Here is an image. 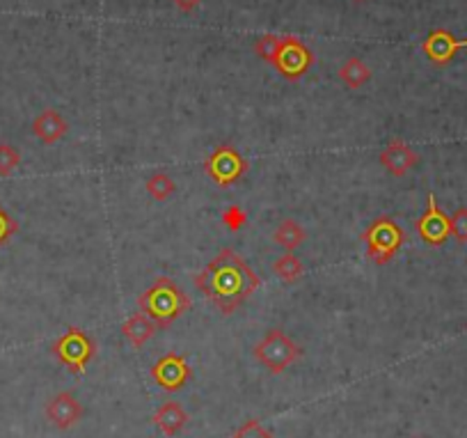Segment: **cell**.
<instances>
[{
  "mask_svg": "<svg viewBox=\"0 0 467 438\" xmlns=\"http://www.w3.org/2000/svg\"><path fill=\"white\" fill-rule=\"evenodd\" d=\"M195 287L209 303L229 317L261 287L255 268L232 248H223L216 258L195 275Z\"/></svg>",
  "mask_w": 467,
  "mask_h": 438,
  "instance_id": "6da1fadb",
  "label": "cell"
},
{
  "mask_svg": "<svg viewBox=\"0 0 467 438\" xmlns=\"http://www.w3.org/2000/svg\"><path fill=\"white\" fill-rule=\"evenodd\" d=\"M140 313L147 315L158 329L163 330L172 326L181 315L191 310V296L186 294L170 275H158L147 290L138 299Z\"/></svg>",
  "mask_w": 467,
  "mask_h": 438,
  "instance_id": "7a4b0ae2",
  "label": "cell"
},
{
  "mask_svg": "<svg viewBox=\"0 0 467 438\" xmlns=\"http://www.w3.org/2000/svg\"><path fill=\"white\" fill-rule=\"evenodd\" d=\"M303 346L289 338L282 329H271L252 349V356L266 372L282 374L303 358Z\"/></svg>",
  "mask_w": 467,
  "mask_h": 438,
  "instance_id": "3957f363",
  "label": "cell"
},
{
  "mask_svg": "<svg viewBox=\"0 0 467 438\" xmlns=\"http://www.w3.org/2000/svg\"><path fill=\"white\" fill-rule=\"evenodd\" d=\"M362 242L367 246V258L374 264H381L383 267V264H390L394 259L399 248L406 242V232L390 216H378L362 232Z\"/></svg>",
  "mask_w": 467,
  "mask_h": 438,
  "instance_id": "277c9868",
  "label": "cell"
},
{
  "mask_svg": "<svg viewBox=\"0 0 467 438\" xmlns=\"http://www.w3.org/2000/svg\"><path fill=\"white\" fill-rule=\"evenodd\" d=\"M51 354H53L62 367H67L71 374H85L87 365L97 356V345L90 335L78 326H71L58 340L51 345Z\"/></svg>",
  "mask_w": 467,
  "mask_h": 438,
  "instance_id": "5b68a950",
  "label": "cell"
},
{
  "mask_svg": "<svg viewBox=\"0 0 467 438\" xmlns=\"http://www.w3.org/2000/svg\"><path fill=\"white\" fill-rule=\"evenodd\" d=\"M204 171L216 181L220 188H229L234 184H239L248 172V159L234 145H220L209 154V159L204 161Z\"/></svg>",
  "mask_w": 467,
  "mask_h": 438,
  "instance_id": "8992f818",
  "label": "cell"
},
{
  "mask_svg": "<svg viewBox=\"0 0 467 438\" xmlns=\"http://www.w3.org/2000/svg\"><path fill=\"white\" fill-rule=\"evenodd\" d=\"M271 65L289 81H298L314 65V53L298 37H280Z\"/></svg>",
  "mask_w": 467,
  "mask_h": 438,
  "instance_id": "52a82bcc",
  "label": "cell"
},
{
  "mask_svg": "<svg viewBox=\"0 0 467 438\" xmlns=\"http://www.w3.org/2000/svg\"><path fill=\"white\" fill-rule=\"evenodd\" d=\"M152 378L156 381L158 388L165 390V393H179L193 378V367L191 362L186 361V356L170 351V354H165L163 358H158L154 362Z\"/></svg>",
  "mask_w": 467,
  "mask_h": 438,
  "instance_id": "ba28073f",
  "label": "cell"
},
{
  "mask_svg": "<svg viewBox=\"0 0 467 438\" xmlns=\"http://www.w3.org/2000/svg\"><path fill=\"white\" fill-rule=\"evenodd\" d=\"M415 230L426 246L433 248L442 246L451 236V219L442 211L433 193H429V203H426L424 214L419 216V220L415 223Z\"/></svg>",
  "mask_w": 467,
  "mask_h": 438,
  "instance_id": "9c48e42d",
  "label": "cell"
},
{
  "mask_svg": "<svg viewBox=\"0 0 467 438\" xmlns=\"http://www.w3.org/2000/svg\"><path fill=\"white\" fill-rule=\"evenodd\" d=\"M461 49H467V39H456V35H451L445 28L431 30L429 37L422 42V51L435 67L449 65Z\"/></svg>",
  "mask_w": 467,
  "mask_h": 438,
  "instance_id": "30bf717a",
  "label": "cell"
},
{
  "mask_svg": "<svg viewBox=\"0 0 467 438\" xmlns=\"http://www.w3.org/2000/svg\"><path fill=\"white\" fill-rule=\"evenodd\" d=\"M83 413H85V409H83L81 402L76 400V394L69 393V390L58 393L55 397H51L49 404H46V420H49L55 429H60V432L78 425Z\"/></svg>",
  "mask_w": 467,
  "mask_h": 438,
  "instance_id": "8fae6325",
  "label": "cell"
},
{
  "mask_svg": "<svg viewBox=\"0 0 467 438\" xmlns=\"http://www.w3.org/2000/svg\"><path fill=\"white\" fill-rule=\"evenodd\" d=\"M378 161H381V165L387 172H390V175L403 177L413 171V168H417L419 154L415 152V149L410 147L406 140H401V138H394V140H390V143L385 145V149L381 152Z\"/></svg>",
  "mask_w": 467,
  "mask_h": 438,
  "instance_id": "7c38bea8",
  "label": "cell"
},
{
  "mask_svg": "<svg viewBox=\"0 0 467 438\" xmlns=\"http://www.w3.org/2000/svg\"><path fill=\"white\" fill-rule=\"evenodd\" d=\"M33 133L39 143L55 145V143H60L62 138L69 133V122L62 117L60 110L46 108V110H42L37 117H35Z\"/></svg>",
  "mask_w": 467,
  "mask_h": 438,
  "instance_id": "4fadbf2b",
  "label": "cell"
},
{
  "mask_svg": "<svg viewBox=\"0 0 467 438\" xmlns=\"http://www.w3.org/2000/svg\"><path fill=\"white\" fill-rule=\"evenodd\" d=\"M154 425H156L161 434H165L168 438H174L179 436L186 429V425H188V413H186V409L179 402L170 400L156 409V413H154Z\"/></svg>",
  "mask_w": 467,
  "mask_h": 438,
  "instance_id": "5bb4252c",
  "label": "cell"
},
{
  "mask_svg": "<svg viewBox=\"0 0 467 438\" xmlns=\"http://www.w3.org/2000/svg\"><path fill=\"white\" fill-rule=\"evenodd\" d=\"M158 330L161 329H158L156 323H154L145 313L131 315V317L122 323V335L129 340V345L133 346V349H140L142 345H147Z\"/></svg>",
  "mask_w": 467,
  "mask_h": 438,
  "instance_id": "9a60e30c",
  "label": "cell"
},
{
  "mask_svg": "<svg viewBox=\"0 0 467 438\" xmlns=\"http://www.w3.org/2000/svg\"><path fill=\"white\" fill-rule=\"evenodd\" d=\"M371 76H374L371 67L367 65L362 58H358V55L346 58V62L339 67V81H342L348 90H360L362 85H367V83L371 81Z\"/></svg>",
  "mask_w": 467,
  "mask_h": 438,
  "instance_id": "2e32d148",
  "label": "cell"
},
{
  "mask_svg": "<svg viewBox=\"0 0 467 438\" xmlns=\"http://www.w3.org/2000/svg\"><path fill=\"white\" fill-rule=\"evenodd\" d=\"M273 239L280 248H284L287 252H294L296 248L303 246L305 239H307V232H305L303 225L294 219H284L282 223L277 225L275 232H273Z\"/></svg>",
  "mask_w": 467,
  "mask_h": 438,
  "instance_id": "e0dca14e",
  "label": "cell"
},
{
  "mask_svg": "<svg viewBox=\"0 0 467 438\" xmlns=\"http://www.w3.org/2000/svg\"><path fill=\"white\" fill-rule=\"evenodd\" d=\"M273 274L282 280V283L294 285V283H298L303 278L305 264L300 262V258H296L294 252H284L282 258L273 262Z\"/></svg>",
  "mask_w": 467,
  "mask_h": 438,
  "instance_id": "ac0fdd59",
  "label": "cell"
},
{
  "mask_svg": "<svg viewBox=\"0 0 467 438\" xmlns=\"http://www.w3.org/2000/svg\"><path fill=\"white\" fill-rule=\"evenodd\" d=\"M145 191L156 203H165L177 193V181L168 175V172H154L147 181H145Z\"/></svg>",
  "mask_w": 467,
  "mask_h": 438,
  "instance_id": "d6986e66",
  "label": "cell"
},
{
  "mask_svg": "<svg viewBox=\"0 0 467 438\" xmlns=\"http://www.w3.org/2000/svg\"><path fill=\"white\" fill-rule=\"evenodd\" d=\"M21 165V152L14 145L0 143V177H10Z\"/></svg>",
  "mask_w": 467,
  "mask_h": 438,
  "instance_id": "ffe728a7",
  "label": "cell"
},
{
  "mask_svg": "<svg viewBox=\"0 0 467 438\" xmlns=\"http://www.w3.org/2000/svg\"><path fill=\"white\" fill-rule=\"evenodd\" d=\"M245 223H248V214H245V209L239 207V204H232V207H227L223 211V225L229 232L243 230Z\"/></svg>",
  "mask_w": 467,
  "mask_h": 438,
  "instance_id": "44dd1931",
  "label": "cell"
},
{
  "mask_svg": "<svg viewBox=\"0 0 467 438\" xmlns=\"http://www.w3.org/2000/svg\"><path fill=\"white\" fill-rule=\"evenodd\" d=\"M277 44H280V35H264L255 42V53L259 55L261 60L271 65L273 58H275Z\"/></svg>",
  "mask_w": 467,
  "mask_h": 438,
  "instance_id": "7402d4cb",
  "label": "cell"
},
{
  "mask_svg": "<svg viewBox=\"0 0 467 438\" xmlns=\"http://www.w3.org/2000/svg\"><path fill=\"white\" fill-rule=\"evenodd\" d=\"M232 438H275L271 429H266L259 420H248L243 422Z\"/></svg>",
  "mask_w": 467,
  "mask_h": 438,
  "instance_id": "603a6c76",
  "label": "cell"
},
{
  "mask_svg": "<svg viewBox=\"0 0 467 438\" xmlns=\"http://www.w3.org/2000/svg\"><path fill=\"white\" fill-rule=\"evenodd\" d=\"M17 232H19V223L12 219L10 211L0 204V248L7 246L12 236L17 235Z\"/></svg>",
  "mask_w": 467,
  "mask_h": 438,
  "instance_id": "cb8c5ba5",
  "label": "cell"
},
{
  "mask_svg": "<svg viewBox=\"0 0 467 438\" xmlns=\"http://www.w3.org/2000/svg\"><path fill=\"white\" fill-rule=\"evenodd\" d=\"M451 219V235L458 243H467V207H461L454 211Z\"/></svg>",
  "mask_w": 467,
  "mask_h": 438,
  "instance_id": "d4e9b609",
  "label": "cell"
},
{
  "mask_svg": "<svg viewBox=\"0 0 467 438\" xmlns=\"http://www.w3.org/2000/svg\"><path fill=\"white\" fill-rule=\"evenodd\" d=\"M204 0H172V5L177 7L179 12H186V14H191V12H195L197 7L202 5Z\"/></svg>",
  "mask_w": 467,
  "mask_h": 438,
  "instance_id": "484cf974",
  "label": "cell"
},
{
  "mask_svg": "<svg viewBox=\"0 0 467 438\" xmlns=\"http://www.w3.org/2000/svg\"><path fill=\"white\" fill-rule=\"evenodd\" d=\"M353 3H369V0H353Z\"/></svg>",
  "mask_w": 467,
  "mask_h": 438,
  "instance_id": "4316f807",
  "label": "cell"
},
{
  "mask_svg": "<svg viewBox=\"0 0 467 438\" xmlns=\"http://www.w3.org/2000/svg\"><path fill=\"white\" fill-rule=\"evenodd\" d=\"M417 438H424V436H417Z\"/></svg>",
  "mask_w": 467,
  "mask_h": 438,
  "instance_id": "83f0119b",
  "label": "cell"
}]
</instances>
